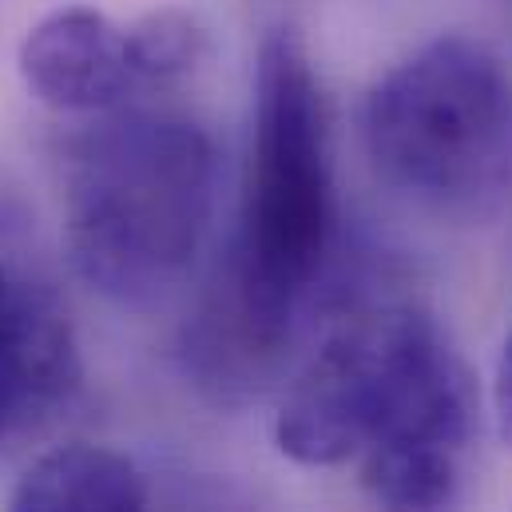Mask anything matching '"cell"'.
<instances>
[{
  "mask_svg": "<svg viewBox=\"0 0 512 512\" xmlns=\"http://www.w3.org/2000/svg\"><path fill=\"white\" fill-rule=\"evenodd\" d=\"M219 151L183 112H104L68 147L64 243L76 274L116 306L167 302L215 223Z\"/></svg>",
  "mask_w": 512,
  "mask_h": 512,
  "instance_id": "cell-3",
  "label": "cell"
},
{
  "mask_svg": "<svg viewBox=\"0 0 512 512\" xmlns=\"http://www.w3.org/2000/svg\"><path fill=\"white\" fill-rule=\"evenodd\" d=\"M362 143L417 211L485 223L512 199V72L481 40L437 36L374 80Z\"/></svg>",
  "mask_w": 512,
  "mask_h": 512,
  "instance_id": "cell-4",
  "label": "cell"
},
{
  "mask_svg": "<svg viewBox=\"0 0 512 512\" xmlns=\"http://www.w3.org/2000/svg\"><path fill=\"white\" fill-rule=\"evenodd\" d=\"M80 385V350L60 298L0 258V445L44 421Z\"/></svg>",
  "mask_w": 512,
  "mask_h": 512,
  "instance_id": "cell-6",
  "label": "cell"
},
{
  "mask_svg": "<svg viewBox=\"0 0 512 512\" xmlns=\"http://www.w3.org/2000/svg\"><path fill=\"white\" fill-rule=\"evenodd\" d=\"M147 512H231L227 501H219L215 493H203V489H183L175 497H159L151 493V509Z\"/></svg>",
  "mask_w": 512,
  "mask_h": 512,
  "instance_id": "cell-9",
  "label": "cell"
},
{
  "mask_svg": "<svg viewBox=\"0 0 512 512\" xmlns=\"http://www.w3.org/2000/svg\"><path fill=\"white\" fill-rule=\"evenodd\" d=\"M274 441L306 469L358 461L374 512H469L477 397L433 314L362 306L290 378Z\"/></svg>",
  "mask_w": 512,
  "mask_h": 512,
  "instance_id": "cell-2",
  "label": "cell"
},
{
  "mask_svg": "<svg viewBox=\"0 0 512 512\" xmlns=\"http://www.w3.org/2000/svg\"><path fill=\"white\" fill-rule=\"evenodd\" d=\"M338 251L326 100L302 40L266 36L235 235L183 330L187 374L219 401H247L286 370Z\"/></svg>",
  "mask_w": 512,
  "mask_h": 512,
  "instance_id": "cell-1",
  "label": "cell"
},
{
  "mask_svg": "<svg viewBox=\"0 0 512 512\" xmlns=\"http://www.w3.org/2000/svg\"><path fill=\"white\" fill-rule=\"evenodd\" d=\"M493 401H497V421H501V437L512 445V326L501 346V362H497V385H493Z\"/></svg>",
  "mask_w": 512,
  "mask_h": 512,
  "instance_id": "cell-8",
  "label": "cell"
},
{
  "mask_svg": "<svg viewBox=\"0 0 512 512\" xmlns=\"http://www.w3.org/2000/svg\"><path fill=\"white\" fill-rule=\"evenodd\" d=\"M203 28L187 12L120 24L100 8L68 4L20 40L24 88L56 112H116L135 92L187 72L203 56Z\"/></svg>",
  "mask_w": 512,
  "mask_h": 512,
  "instance_id": "cell-5",
  "label": "cell"
},
{
  "mask_svg": "<svg viewBox=\"0 0 512 512\" xmlns=\"http://www.w3.org/2000/svg\"><path fill=\"white\" fill-rule=\"evenodd\" d=\"M151 493L143 469L120 449L72 441L24 469L8 512H147Z\"/></svg>",
  "mask_w": 512,
  "mask_h": 512,
  "instance_id": "cell-7",
  "label": "cell"
}]
</instances>
